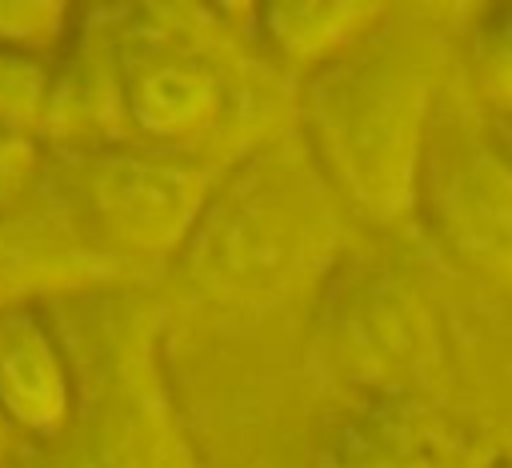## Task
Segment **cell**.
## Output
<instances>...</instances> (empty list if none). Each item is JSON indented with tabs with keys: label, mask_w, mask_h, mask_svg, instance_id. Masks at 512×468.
Segmentation results:
<instances>
[{
	"label": "cell",
	"mask_w": 512,
	"mask_h": 468,
	"mask_svg": "<svg viewBox=\"0 0 512 468\" xmlns=\"http://www.w3.org/2000/svg\"><path fill=\"white\" fill-rule=\"evenodd\" d=\"M424 104V64L408 44L380 40V28L328 60L312 84L316 132L348 188L376 212L412 196Z\"/></svg>",
	"instance_id": "obj_1"
},
{
	"label": "cell",
	"mask_w": 512,
	"mask_h": 468,
	"mask_svg": "<svg viewBox=\"0 0 512 468\" xmlns=\"http://www.w3.org/2000/svg\"><path fill=\"white\" fill-rule=\"evenodd\" d=\"M428 180L444 236L472 264L512 276V156L496 140H452Z\"/></svg>",
	"instance_id": "obj_2"
},
{
	"label": "cell",
	"mask_w": 512,
	"mask_h": 468,
	"mask_svg": "<svg viewBox=\"0 0 512 468\" xmlns=\"http://www.w3.org/2000/svg\"><path fill=\"white\" fill-rule=\"evenodd\" d=\"M68 368L32 312H0V416L24 432H52L68 416Z\"/></svg>",
	"instance_id": "obj_3"
},
{
	"label": "cell",
	"mask_w": 512,
	"mask_h": 468,
	"mask_svg": "<svg viewBox=\"0 0 512 468\" xmlns=\"http://www.w3.org/2000/svg\"><path fill=\"white\" fill-rule=\"evenodd\" d=\"M120 92L128 116L160 140L204 132L216 112V80L172 48L120 56Z\"/></svg>",
	"instance_id": "obj_4"
},
{
	"label": "cell",
	"mask_w": 512,
	"mask_h": 468,
	"mask_svg": "<svg viewBox=\"0 0 512 468\" xmlns=\"http://www.w3.org/2000/svg\"><path fill=\"white\" fill-rule=\"evenodd\" d=\"M196 180L180 168H156L144 160H116L96 180L104 216L140 244H168L196 212Z\"/></svg>",
	"instance_id": "obj_5"
},
{
	"label": "cell",
	"mask_w": 512,
	"mask_h": 468,
	"mask_svg": "<svg viewBox=\"0 0 512 468\" xmlns=\"http://www.w3.org/2000/svg\"><path fill=\"white\" fill-rule=\"evenodd\" d=\"M264 36L276 44L280 56L300 64H328L348 52L360 36H368L384 8L372 4H276L260 12Z\"/></svg>",
	"instance_id": "obj_6"
},
{
	"label": "cell",
	"mask_w": 512,
	"mask_h": 468,
	"mask_svg": "<svg viewBox=\"0 0 512 468\" xmlns=\"http://www.w3.org/2000/svg\"><path fill=\"white\" fill-rule=\"evenodd\" d=\"M472 76L496 120H512V4L480 16L472 36Z\"/></svg>",
	"instance_id": "obj_7"
},
{
	"label": "cell",
	"mask_w": 512,
	"mask_h": 468,
	"mask_svg": "<svg viewBox=\"0 0 512 468\" xmlns=\"http://www.w3.org/2000/svg\"><path fill=\"white\" fill-rule=\"evenodd\" d=\"M64 20L68 12L52 4H0V48L32 60L40 44L64 36Z\"/></svg>",
	"instance_id": "obj_8"
},
{
	"label": "cell",
	"mask_w": 512,
	"mask_h": 468,
	"mask_svg": "<svg viewBox=\"0 0 512 468\" xmlns=\"http://www.w3.org/2000/svg\"><path fill=\"white\" fill-rule=\"evenodd\" d=\"M36 60L28 56H12L0 48V124L8 128V120H24L36 112L40 104V72L32 68Z\"/></svg>",
	"instance_id": "obj_9"
},
{
	"label": "cell",
	"mask_w": 512,
	"mask_h": 468,
	"mask_svg": "<svg viewBox=\"0 0 512 468\" xmlns=\"http://www.w3.org/2000/svg\"><path fill=\"white\" fill-rule=\"evenodd\" d=\"M496 144L512 156V120H496Z\"/></svg>",
	"instance_id": "obj_10"
}]
</instances>
